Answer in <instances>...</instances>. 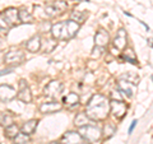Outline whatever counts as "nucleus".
Masks as SVG:
<instances>
[{
    "label": "nucleus",
    "instance_id": "7c9ffc66",
    "mask_svg": "<svg viewBox=\"0 0 153 144\" xmlns=\"http://www.w3.org/2000/svg\"><path fill=\"white\" fill-rule=\"evenodd\" d=\"M9 73H12V69H3V70H0V76H3V75H7Z\"/></svg>",
    "mask_w": 153,
    "mask_h": 144
},
{
    "label": "nucleus",
    "instance_id": "f3484780",
    "mask_svg": "<svg viewBox=\"0 0 153 144\" xmlns=\"http://www.w3.org/2000/svg\"><path fill=\"white\" fill-rule=\"evenodd\" d=\"M37 124H38L37 120H30V121L25 122L23 126H22V133L27 134V135H31V134L35 133L36 128H37Z\"/></svg>",
    "mask_w": 153,
    "mask_h": 144
},
{
    "label": "nucleus",
    "instance_id": "bb28decb",
    "mask_svg": "<svg viewBox=\"0 0 153 144\" xmlns=\"http://www.w3.org/2000/svg\"><path fill=\"white\" fill-rule=\"evenodd\" d=\"M31 140H30V138H28V135L27 134H25V133H19L18 135L14 138V143L16 144H28Z\"/></svg>",
    "mask_w": 153,
    "mask_h": 144
},
{
    "label": "nucleus",
    "instance_id": "ddd939ff",
    "mask_svg": "<svg viewBox=\"0 0 153 144\" xmlns=\"http://www.w3.org/2000/svg\"><path fill=\"white\" fill-rule=\"evenodd\" d=\"M108 41H110V36H108V32L105 31V30H98L94 35V44L96 46H100V47H105L106 45H108Z\"/></svg>",
    "mask_w": 153,
    "mask_h": 144
},
{
    "label": "nucleus",
    "instance_id": "72a5a7b5",
    "mask_svg": "<svg viewBox=\"0 0 153 144\" xmlns=\"http://www.w3.org/2000/svg\"><path fill=\"white\" fill-rule=\"evenodd\" d=\"M3 31H4V28H3V27H0V32H3Z\"/></svg>",
    "mask_w": 153,
    "mask_h": 144
},
{
    "label": "nucleus",
    "instance_id": "b1692460",
    "mask_svg": "<svg viewBox=\"0 0 153 144\" xmlns=\"http://www.w3.org/2000/svg\"><path fill=\"white\" fill-rule=\"evenodd\" d=\"M13 124V116L9 112H3L0 114V125L3 126H9Z\"/></svg>",
    "mask_w": 153,
    "mask_h": 144
},
{
    "label": "nucleus",
    "instance_id": "5701e85b",
    "mask_svg": "<svg viewBox=\"0 0 153 144\" xmlns=\"http://www.w3.org/2000/svg\"><path fill=\"white\" fill-rule=\"evenodd\" d=\"M120 78L130 82V83H133V84H138V83H139V75H138L137 73H133V71H128V73L123 74Z\"/></svg>",
    "mask_w": 153,
    "mask_h": 144
},
{
    "label": "nucleus",
    "instance_id": "4468645a",
    "mask_svg": "<svg viewBox=\"0 0 153 144\" xmlns=\"http://www.w3.org/2000/svg\"><path fill=\"white\" fill-rule=\"evenodd\" d=\"M61 107L63 106H61L60 102H57V101H50V102L42 103L40 106V110L44 114H52V112H56L59 110H61Z\"/></svg>",
    "mask_w": 153,
    "mask_h": 144
},
{
    "label": "nucleus",
    "instance_id": "2eb2a0df",
    "mask_svg": "<svg viewBox=\"0 0 153 144\" xmlns=\"http://www.w3.org/2000/svg\"><path fill=\"white\" fill-rule=\"evenodd\" d=\"M63 102H64L65 106H68L69 108L75 107V106H78L79 105V96L76 93H74V92H70L66 96H64Z\"/></svg>",
    "mask_w": 153,
    "mask_h": 144
},
{
    "label": "nucleus",
    "instance_id": "1a4fd4ad",
    "mask_svg": "<svg viewBox=\"0 0 153 144\" xmlns=\"http://www.w3.org/2000/svg\"><path fill=\"white\" fill-rule=\"evenodd\" d=\"M16 89L8 84L0 85V101L3 102H10L13 98H16Z\"/></svg>",
    "mask_w": 153,
    "mask_h": 144
},
{
    "label": "nucleus",
    "instance_id": "423d86ee",
    "mask_svg": "<svg viewBox=\"0 0 153 144\" xmlns=\"http://www.w3.org/2000/svg\"><path fill=\"white\" fill-rule=\"evenodd\" d=\"M25 57H26V55L22 50H12V51H8L5 54L4 61L9 65H19V64L23 63Z\"/></svg>",
    "mask_w": 153,
    "mask_h": 144
},
{
    "label": "nucleus",
    "instance_id": "2f4dec72",
    "mask_svg": "<svg viewBox=\"0 0 153 144\" xmlns=\"http://www.w3.org/2000/svg\"><path fill=\"white\" fill-rule=\"evenodd\" d=\"M4 59H5V54L3 51H0V64L4 63Z\"/></svg>",
    "mask_w": 153,
    "mask_h": 144
},
{
    "label": "nucleus",
    "instance_id": "c9c22d12",
    "mask_svg": "<svg viewBox=\"0 0 153 144\" xmlns=\"http://www.w3.org/2000/svg\"><path fill=\"white\" fill-rule=\"evenodd\" d=\"M152 80H153V76H152Z\"/></svg>",
    "mask_w": 153,
    "mask_h": 144
},
{
    "label": "nucleus",
    "instance_id": "c756f323",
    "mask_svg": "<svg viewBox=\"0 0 153 144\" xmlns=\"http://www.w3.org/2000/svg\"><path fill=\"white\" fill-rule=\"evenodd\" d=\"M137 122H138L137 120H133V121H131V125H130V128H129V131H128L129 134H131V133H133L134 128H135V125H137Z\"/></svg>",
    "mask_w": 153,
    "mask_h": 144
},
{
    "label": "nucleus",
    "instance_id": "f704fd0d",
    "mask_svg": "<svg viewBox=\"0 0 153 144\" xmlns=\"http://www.w3.org/2000/svg\"><path fill=\"white\" fill-rule=\"evenodd\" d=\"M83 144H91V143H89V142H88V143H83Z\"/></svg>",
    "mask_w": 153,
    "mask_h": 144
},
{
    "label": "nucleus",
    "instance_id": "9b49d317",
    "mask_svg": "<svg viewBox=\"0 0 153 144\" xmlns=\"http://www.w3.org/2000/svg\"><path fill=\"white\" fill-rule=\"evenodd\" d=\"M126 44H128V35L126 31L124 28H120L116 33V37L114 40V46L117 50H125L126 49Z\"/></svg>",
    "mask_w": 153,
    "mask_h": 144
},
{
    "label": "nucleus",
    "instance_id": "6e6552de",
    "mask_svg": "<svg viewBox=\"0 0 153 144\" xmlns=\"http://www.w3.org/2000/svg\"><path fill=\"white\" fill-rule=\"evenodd\" d=\"M0 17L3 18V21L8 26H14L19 21V10H17L16 8H8L4 12L0 13Z\"/></svg>",
    "mask_w": 153,
    "mask_h": 144
},
{
    "label": "nucleus",
    "instance_id": "c85d7f7f",
    "mask_svg": "<svg viewBox=\"0 0 153 144\" xmlns=\"http://www.w3.org/2000/svg\"><path fill=\"white\" fill-rule=\"evenodd\" d=\"M111 99H117V101H123V98H121V94H120V92H116V91H114V92H111Z\"/></svg>",
    "mask_w": 153,
    "mask_h": 144
},
{
    "label": "nucleus",
    "instance_id": "e433bc0d",
    "mask_svg": "<svg viewBox=\"0 0 153 144\" xmlns=\"http://www.w3.org/2000/svg\"><path fill=\"white\" fill-rule=\"evenodd\" d=\"M14 144H16V143H14Z\"/></svg>",
    "mask_w": 153,
    "mask_h": 144
},
{
    "label": "nucleus",
    "instance_id": "aec40b11",
    "mask_svg": "<svg viewBox=\"0 0 153 144\" xmlns=\"http://www.w3.org/2000/svg\"><path fill=\"white\" fill-rule=\"evenodd\" d=\"M19 21L22 23H32L33 22V16L28 12V9L22 8L19 9Z\"/></svg>",
    "mask_w": 153,
    "mask_h": 144
},
{
    "label": "nucleus",
    "instance_id": "dca6fc26",
    "mask_svg": "<svg viewBox=\"0 0 153 144\" xmlns=\"http://www.w3.org/2000/svg\"><path fill=\"white\" fill-rule=\"evenodd\" d=\"M26 47H27V50L31 51V52H37V51H40V49H41V37H40V36L32 37L31 40L27 41Z\"/></svg>",
    "mask_w": 153,
    "mask_h": 144
},
{
    "label": "nucleus",
    "instance_id": "39448f33",
    "mask_svg": "<svg viewBox=\"0 0 153 144\" xmlns=\"http://www.w3.org/2000/svg\"><path fill=\"white\" fill-rule=\"evenodd\" d=\"M17 98L21 101V102H25V103H31L32 102L31 89L27 85L25 79L19 80V91H18V93H17Z\"/></svg>",
    "mask_w": 153,
    "mask_h": 144
},
{
    "label": "nucleus",
    "instance_id": "7ed1b4c3",
    "mask_svg": "<svg viewBox=\"0 0 153 144\" xmlns=\"http://www.w3.org/2000/svg\"><path fill=\"white\" fill-rule=\"evenodd\" d=\"M79 134L82 135L85 140L89 143H94L100 140V138L102 135V131L100 130L97 126H92V125H85L83 128H79Z\"/></svg>",
    "mask_w": 153,
    "mask_h": 144
},
{
    "label": "nucleus",
    "instance_id": "f03ea898",
    "mask_svg": "<svg viewBox=\"0 0 153 144\" xmlns=\"http://www.w3.org/2000/svg\"><path fill=\"white\" fill-rule=\"evenodd\" d=\"M66 8H68V4H66V1H64V0H56V1L54 3H50V4H46L45 5V13L47 17H59L60 14H63Z\"/></svg>",
    "mask_w": 153,
    "mask_h": 144
},
{
    "label": "nucleus",
    "instance_id": "6ab92c4d",
    "mask_svg": "<svg viewBox=\"0 0 153 144\" xmlns=\"http://www.w3.org/2000/svg\"><path fill=\"white\" fill-rule=\"evenodd\" d=\"M89 117L87 116V114L85 112H79L78 115L75 116V120H74V124L78 128H83L85 125H88V122H89Z\"/></svg>",
    "mask_w": 153,
    "mask_h": 144
},
{
    "label": "nucleus",
    "instance_id": "0eeeda50",
    "mask_svg": "<svg viewBox=\"0 0 153 144\" xmlns=\"http://www.w3.org/2000/svg\"><path fill=\"white\" fill-rule=\"evenodd\" d=\"M61 91H63V83L60 80H51L45 87L44 94L47 98H55L60 94Z\"/></svg>",
    "mask_w": 153,
    "mask_h": 144
},
{
    "label": "nucleus",
    "instance_id": "f8f14e48",
    "mask_svg": "<svg viewBox=\"0 0 153 144\" xmlns=\"http://www.w3.org/2000/svg\"><path fill=\"white\" fill-rule=\"evenodd\" d=\"M63 144H83V137L79 133L68 131L63 135Z\"/></svg>",
    "mask_w": 153,
    "mask_h": 144
},
{
    "label": "nucleus",
    "instance_id": "a211bd4d",
    "mask_svg": "<svg viewBox=\"0 0 153 144\" xmlns=\"http://www.w3.org/2000/svg\"><path fill=\"white\" fill-rule=\"evenodd\" d=\"M121 59L124 61H129V63H131L134 65H137L138 64V61H137V55H135V52H134L133 49H125L124 50V54L121 55Z\"/></svg>",
    "mask_w": 153,
    "mask_h": 144
},
{
    "label": "nucleus",
    "instance_id": "4be33fe9",
    "mask_svg": "<svg viewBox=\"0 0 153 144\" xmlns=\"http://www.w3.org/2000/svg\"><path fill=\"white\" fill-rule=\"evenodd\" d=\"M4 134H5L7 138H10V139H14L18 134H19V129L17 125H14V124H12V125H9L5 128V131H4Z\"/></svg>",
    "mask_w": 153,
    "mask_h": 144
},
{
    "label": "nucleus",
    "instance_id": "a878e982",
    "mask_svg": "<svg viewBox=\"0 0 153 144\" xmlns=\"http://www.w3.org/2000/svg\"><path fill=\"white\" fill-rule=\"evenodd\" d=\"M85 17H87V13L85 12H78V10H74L71 13V19L75 21L76 23H83L85 21Z\"/></svg>",
    "mask_w": 153,
    "mask_h": 144
},
{
    "label": "nucleus",
    "instance_id": "393cba45",
    "mask_svg": "<svg viewBox=\"0 0 153 144\" xmlns=\"http://www.w3.org/2000/svg\"><path fill=\"white\" fill-rule=\"evenodd\" d=\"M102 133H103V138L108 139V138H111L115 133H116V128H115V125H112V124L107 122V124H105Z\"/></svg>",
    "mask_w": 153,
    "mask_h": 144
},
{
    "label": "nucleus",
    "instance_id": "cd10ccee",
    "mask_svg": "<svg viewBox=\"0 0 153 144\" xmlns=\"http://www.w3.org/2000/svg\"><path fill=\"white\" fill-rule=\"evenodd\" d=\"M102 52H103V47L94 46V49L92 50V54H91V56L94 57V59H96V57H97V59H98V57L102 55Z\"/></svg>",
    "mask_w": 153,
    "mask_h": 144
},
{
    "label": "nucleus",
    "instance_id": "f257e3e1",
    "mask_svg": "<svg viewBox=\"0 0 153 144\" xmlns=\"http://www.w3.org/2000/svg\"><path fill=\"white\" fill-rule=\"evenodd\" d=\"M110 112V102L107 98L102 94H93L92 98L88 101L85 114L91 120H97V121H103L107 119Z\"/></svg>",
    "mask_w": 153,
    "mask_h": 144
},
{
    "label": "nucleus",
    "instance_id": "473e14b6",
    "mask_svg": "<svg viewBox=\"0 0 153 144\" xmlns=\"http://www.w3.org/2000/svg\"><path fill=\"white\" fill-rule=\"evenodd\" d=\"M148 45H149L153 49V38H149V40H148Z\"/></svg>",
    "mask_w": 153,
    "mask_h": 144
},
{
    "label": "nucleus",
    "instance_id": "9d476101",
    "mask_svg": "<svg viewBox=\"0 0 153 144\" xmlns=\"http://www.w3.org/2000/svg\"><path fill=\"white\" fill-rule=\"evenodd\" d=\"M135 87L137 84H133L130 83V82H128L125 79H119L117 80V89L120 91V92H123L125 96H128V97H131V96L134 94V92H135Z\"/></svg>",
    "mask_w": 153,
    "mask_h": 144
},
{
    "label": "nucleus",
    "instance_id": "412c9836",
    "mask_svg": "<svg viewBox=\"0 0 153 144\" xmlns=\"http://www.w3.org/2000/svg\"><path fill=\"white\" fill-rule=\"evenodd\" d=\"M55 47H56V40H50V38H47V40L41 41V49L44 52H51Z\"/></svg>",
    "mask_w": 153,
    "mask_h": 144
},
{
    "label": "nucleus",
    "instance_id": "20e7f679",
    "mask_svg": "<svg viewBox=\"0 0 153 144\" xmlns=\"http://www.w3.org/2000/svg\"><path fill=\"white\" fill-rule=\"evenodd\" d=\"M110 111L112 112V115L116 119H123L128 111V106H126L125 102H123V101L111 99L110 101Z\"/></svg>",
    "mask_w": 153,
    "mask_h": 144
}]
</instances>
